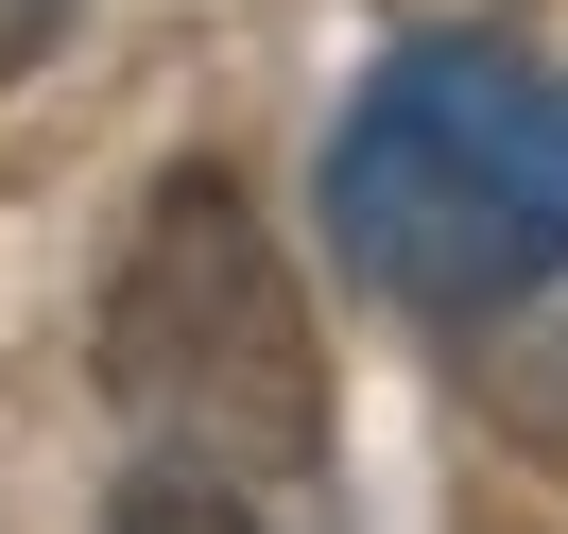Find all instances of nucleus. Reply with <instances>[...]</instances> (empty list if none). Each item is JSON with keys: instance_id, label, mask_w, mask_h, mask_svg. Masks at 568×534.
Returning a JSON list of instances; mask_svg holds the SVG:
<instances>
[{"instance_id": "20e7f679", "label": "nucleus", "mask_w": 568, "mask_h": 534, "mask_svg": "<svg viewBox=\"0 0 568 534\" xmlns=\"http://www.w3.org/2000/svg\"><path fill=\"white\" fill-rule=\"evenodd\" d=\"M52 36H70V0H0V87L36 70V52H52Z\"/></svg>"}, {"instance_id": "f257e3e1", "label": "nucleus", "mask_w": 568, "mask_h": 534, "mask_svg": "<svg viewBox=\"0 0 568 534\" xmlns=\"http://www.w3.org/2000/svg\"><path fill=\"white\" fill-rule=\"evenodd\" d=\"M327 242L414 328H483L568 276V70L499 36H414L327 121Z\"/></svg>"}, {"instance_id": "f03ea898", "label": "nucleus", "mask_w": 568, "mask_h": 534, "mask_svg": "<svg viewBox=\"0 0 568 534\" xmlns=\"http://www.w3.org/2000/svg\"><path fill=\"white\" fill-rule=\"evenodd\" d=\"M87 345H104V396L173 465H207V483H311L327 465V345H311L293 259H276V224L242 208L224 155H190V173L139 190Z\"/></svg>"}, {"instance_id": "7ed1b4c3", "label": "nucleus", "mask_w": 568, "mask_h": 534, "mask_svg": "<svg viewBox=\"0 0 568 534\" xmlns=\"http://www.w3.org/2000/svg\"><path fill=\"white\" fill-rule=\"evenodd\" d=\"M104 534H258V517H242V483H207V465H173V449H155L139 483L104 500Z\"/></svg>"}]
</instances>
